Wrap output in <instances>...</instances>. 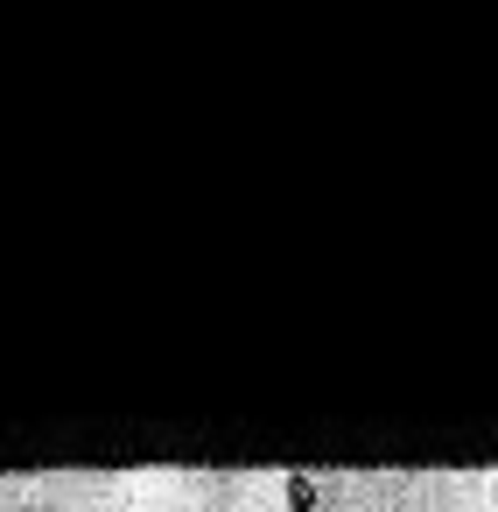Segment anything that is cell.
<instances>
[{"label":"cell","instance_id":"cell-1","mask_svg":"<svg viewBox=\"0 0 498 512\" xmlns=\"http://www.w3.org/2000/svg\"><path fill=\"white\" fill-rule=\"evenodd\" d=\"M295 512H498V470H407V477H302Z\"/></svg>","mask_w":498,"mask_h":512},{"label":"cell","instance_id":"cell-2","mask_svg":"<svg viewBox=\"0 0 498 512\" xmlns=\"http://www.w3.org/2000/svg\"><path fill=\"white\" fill-rule=\"evenodd\" d=\"M0 512H148V477H0Z\"/></svg>","mask_w":498,"mask_h":512}]
</instances>
